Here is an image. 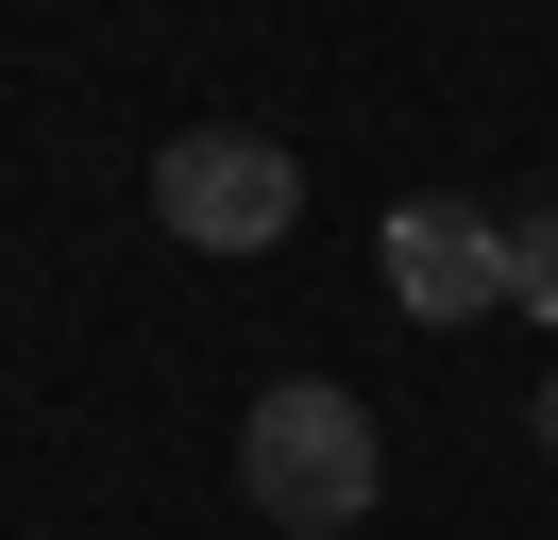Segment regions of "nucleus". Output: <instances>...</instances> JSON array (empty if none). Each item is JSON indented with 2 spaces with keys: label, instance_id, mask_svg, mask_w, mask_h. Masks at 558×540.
Here are the masks:
<instances>
[{
  "label": "nucleus",
  "instance_id": "nucleus-1",
  "mask_svg": "<svg viewBox=\"0 0 558 540\" xmlns=\"http://www.w3.org/2000/svg\"><path fill=\"white\" fill-rule=\"evenodd\" d=\"M238 490L271 506L288 540H339V524H373V490H389V456H373V405H355L339 371H288V389H254V422H238Z\"/></svg>",
  "mask_w": 558,
  "mask_h": 540
},
{
  "label": "nucleus",
  "instance_id": "nucleus-2",
  "mask_svg": "<svg viewBox=\"0 0 558 540\" xmlns=\"http://www.w3.org/2000/svg\"><path fill=\"white\" fill-rule=\"evenodd\" d=\"M153 220L186 254H271L305 220V169H288V135H170L153 152Z\"/></svg>",
  "mask_w": 558,
  "mask_h": 540
},
{
  "label": "nucleus",
  "instance_id": "nucleus-3",
  "mask_svg": "<svg viewBox=\"0 0 558 540\" xmlns=\"http://www.w3.org/2000/svg\"><path fill=\"white\" fill-rule=\"evenodd\" d=\"M389 304L407 321H474V304H508V220H474V202H389Z\"/></svg>",
  "mask_w": 558,
  "mask_h": 540
},
{
  "label": "nucleus",
  "instance_id": "nucleus-4",
  "mask_svg": "<svg viewBox=\"0 0 558 540\" xmlns=\"http://www.w3.org/2000/svg\"><path fill=\"white\" fill-rule=\"evenodd\" d=\"M508 304H542V321H558V202H542V220H508Z\"/></svg>",
  "mask_w": 558,
  "mask_h": 540
},
{
  "label": "nucleus",
  "instance_id": "nucleus-5",
  "mask_svg": "<svg viewBox=\"0 0 558 540\" xmlns=\"http://www.w3.org/2000/svg\"><path fill=\"white\" fill-rule=\"evenodd\" d=\"M524 422H542V456H558V371H542V389H524Z\"/></svg>",
  "mask_w": 558,
  "mask_h": 540
}]
</instances>
